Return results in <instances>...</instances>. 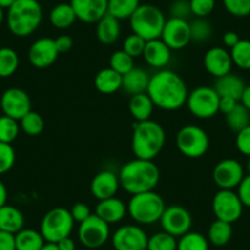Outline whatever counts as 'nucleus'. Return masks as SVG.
Segmentation results:
<instances>
[{"instance_id": "f257e3e1", "label": "nucleus", "mask_w": 250, "mask_h": 250, "mask_svg": "<svg viewBox=\"0 0 250 250\" xmlns=\"http://www.w3.org/2000/svg\"><path fill=\"white\" fill-rule=\"evenodd\" d=\"M155 107L163 110L180 109L187 103L189 92L185 81L177 73L161 69L151 75L147 91Z\"/></svg>"}, {"instance_id": "f03ea898", "label": "nucleus", "mask_w": 250, "mask_h": 250, "mask_svg": "<svg viewBox=\"0 0 250 250\" xmlns=\"http://www.w3.org/2000/svg\"><path fill=\"white\" fill-rule=\"evenodd\" d=\"M118 175L120 187L131 195L155 190L160 182V169L155 162L136 157L125 163Z\"/></svg>"}, {"instance_id": "7ed1b4c3", "label": "nucleus", "mask_w": 250, "mask_h": 250, "mask_svg": "<svg viewBox=\"0 0 250 250\" xmlns=\"http://www.w3.org/2000/svg\"><path fill=\"white\" fill-rule=\"evenodd\" d=\"M166 144V131L155 120L136 122L133 126L131 148L136 158L153 161Z\"/></svg>"}, {"instance_id": "20e7f679", "label": "nucleus", "mask_w": 250, "mask_h": 250, "mask_svg": "<svg viewBox=\"0 0 250 250\" xmlns=\"http://www.w3.org/2000/svg\"><path fill=\"white\" fill-rule=\"evenodd\" d=\"M43 19V10L37 0H16L8 9V27L16 37L32 35Z\"/></svg>"}, {"instance_id": "39448f33", "label": "nucleus", "mask_w": 250, "mask_h": 250, "mask_svg": "<svg viewBox=\"0 0 250 250\" xmlns=\"http://www.w3.org/2000/svg\"><path fill=\"white\" fill-rule=\"evenodd\" d=\"M126 208L129 216L136 223L150 226L160 222L161 216L167 206L162 196L152 190L133 195Z\"/></svg>"}, {"instance_id": "423d86ee", "label": "nucleus", "mask_w": 250, "mask_h": 250, "mask_svg": "<svg viewBox=\"0 0 250 250\" xmlns=\"http://www.w3.org/2000/svg\"><path fill=\"white\" fill-rule=\"evenodd\" d=\"M167 19L160 8L152 4H141L129 19L133 33L147 41L161 38Z\"/></svg>"}, {"instance_id": "0eeeda50", "label": "nucleus", "mask_w": 250, "mask_h": 250, "mask_svg": "<svg viewBox=\"0 0 250 250\" xmlns=\"http://www.w3.org/2000/svg\"><path fill=\"white\" fill-rule=\"evenodd\" d=\"M74 225L75 221L70 210L65 208H54L43 216L40 232L45 242L58 243L62 238L70 237Z\"/></svg>"}, {"instance_id": "6e6552de", "label": "nucleus", "mask_w": 250, "mask_h": 250, "mask_svg": "<svg viewBox=\"0 0 250 250\" xmlns=\"http://www.w3.org/2000/svg\"><path fill=\"white\" fill-rule=\"evenodd\" d=\"M175 143L178 150L183 156L188 158H200L208 152L210 139L203 128L188 124L179 129Z\"/></svg>"}, {"instance_id": "1a4fd4ad", "label": "nucleus", "mask_w": 250, "mask_h": 250, "mask_svg": "<svg viewBox=\"0 0 250 250\" xmlns=\"http://www.w3.org/2000/svg\"><path fill=\"white\" fill-rule=\"evenodd\" d=\"M189 112L199 119H210L220 112V96L211 86H199L187 98Z\"/></svg>"}, {"instance_id": "9d476101", "label": "nucleus", "mask_w": 250, "mask_h": 250, "mask_svg": "<svg viewBox=\"0 0 250 250\" xmlns=\"http://www.w3.org/2000/svg\"><path fill=\"white\" fill-rule=\"evenodd\" d=\"M110 225L92 213L83 222L79 223V240L86 249H100L110 238Z\"/></svg>"}, {"instance_id": "9b49d317", "label": "nucleus", "mask_w": 250, "mask_h": 250, "mask_svg": "<svg viewBox=\"0 0 250 250\" xmlns=\"http://www.w3.org/2000/svg\"><path fill=\"white\" fill-rule=\"evenodd\" d=\"M242 201L235 191L220 189L212 199V211L216 220L225 221L228 223H234L242 217L243 213Z\"/></svg>"}, {"instance_id": "f8f14e48", "label": "nucleus", "mask_w": 250, "mask_h": 250, "mask_svg": "<svg viewBox=\"0 0 250 250\" xmlns=\"http://www.w3.org/2000/svg\"><path fill=\"white\" fill-rule=\"evenodd\" d=\"M160 225L165 232L169 233L173 237L179 238L185 233L190 232L193 217L191 213L183 206H168L161 216Z\"/></svg>"}, {"instance_id": "ddd939ff", "label": "nucleus", "mask_w": 250, "mask_h": 250, "mask_svg": "<svg viewBox=\"0 0 250 250\" xmlns=\"http://www.w3.org/2000/svg\"><path fill=\"white\" fill-rule=\"evenodd\" d=\"M244 177V168L242 163L234 158H225L220 161L215 166L212 172V179L215 184L220 189H226V190H233L238 188Z\"/></svg>"}, {"instance_id": "4468645a", "label": "nucleus", "mask_w": 250, "mask_h": 250, "mask_svg": "<svg viewBox=\"0 0 250 250\" xmlns=\"http://www.w3.org/2000/svg\"><path fill=\"white\" fill-rule=\"evenodd\" d=\"M114 250H144L147 248L148 237L138 225H125L118 228L110 237Z\"/></svg>"}, {"instance_id": "2eb2a0df", "label": "nucleus", "mask_w": 250, "mask_h": 250, "mask_svg": "<svg viewBox=\"0 0 250 250\" xmlns=\"http://www.w3.org/2000/svg\"><path fill=\"white\" fill-rule=\"evenodd\" d=\"M31 98L26 91L22 88L11 87L3 92L0 98V108L3 110L4 115L20 120L31 112Z\"/></svg>"}, {"instance_id": "dca6fc26", "label": "nucleus", "mask_w": 250, "mask_h": 250, "mask_svg": "<svg viewBox=\"0 0 250 250\" xmlns=\"http://www.w3.org/2000/svg\"><path fill=\"white\" fill-rule=\"evenodd\" d=\"M161 40L172 50L184 49L191 42L189 21L169 18L166 21Z\"/></svg>"}, {"instance_id": "f3484780", "label": "nucleus", "mask_w": 250, "mask_h": 250, "mask_svg": "<svg viewBox=\"0 0 250 250\" xmlns=\"http://www.w3.org/2000/svg\"><path fill=\"white\" fill-rule=\"evenodd\" d=\"M57 47L54 40L42 37L36 40L28 49V60L36 69H47L52 66L58 59Z\"/></svg>"}, {"instance_id": "a211bd4d", "label": "nucleus", "mask_w": 250, "mask_h": 250, "mask_svg": "<svg viewBox=\"0 0 250 250\" xmlns=\"http://www.w3.org/2000/svg\"><path fill=\"white\" fill-rule=\"evenodd\" d=\"M204 66L213 78L218 79L230 73L233 66L230 53L223 47H212L204 57Z\"/></svg>"}, {"instance_id": "6ab92c4d", "label": "nucleus", "mask_w": 250, "mask_h": 250, "mask_svg": "<svg viewBox=\"0 0 250 250\" xmlns=\"http://www.w3.org/2000/svg\"><path fill=\"white\" fill-rule=\"evenodd\" d=\"M120 188L119 175L115 174L112 170H101L93 177L91 182L90 189L91 194L98 201L104 200V199L113 198L117 195Z\"/></svg>"}, {"instance_id": "aec40b11", "label": "nucleus", "mask_w": 250, "mask_h": 250, "mask_svg": "<svg viewBox=\"0 0 250 250\" xmlns=\"http://www.w3.org/2000/svg\"><path fill=\"white\" fill-rule=\"evenodd\" d=\"M76 19L85 23H97L108 14V0H71Z\"/></svg>"}, {"instance_id": "412c9836", "label": "nucleus", "mask_w": 250, "mask_h": 250, "mask_svg": "<svg viewBox=\"0 0 250 250\" xmlns=\"http://www.w3.org/2000/svg\"><path fill=\"white\" fill-rule=\"evenodd\" d=\"M143 57L148 65L161 70L169 64L170 58H172V49L161 38H157V40L146 42Z\"/></svg>"}, {"instance_id": "4be33fe9", "label": "nucleus", "mask_w": 250, "mask_h": 250, "mask_svg": "<svg viewBox=\"0 0 250 250\" xmlns=\"http://www.w3.org/2000/svg\"><path fill=\"white\" fill-rule=\"evenodd\" d=\"M95 213L103 221H105L108 225H113V223L123 221L125 215L128 213V208L124 201L120 200L117 196H113V198L98 201Z\"/></svg>"}, {"instance_id": "5701e85b", "label": "nucleus", "mask_w": 250, "mask_h": 250, "mask_svg": "<svg viewBox=\"0 0 250 250\" xmlns=\"http://www.w3.org/2000/svg\"><path fill=\"white\" fill-rule=\"evenodd\" d=\"M245 86L247 85H245L244 80L240 76L229 73L227 75L222 76V78L216 79L213 88H215L220 97H230L240 102Z\"/></svg>"}, {"instance_id": "b1692460", "label": "nucleus", "mask_w": 250, "mask_h": 250, "mask_svg": "<svg viewBox=\"0 0 250 250\" xmlns=\"http://www.w3.org/2000/svg\"><path fill=\"white\" fill-rule=\"evenodd\" d=\"M150 78L147 71L141 68L131 69L129 73L123 75V86L122 88L130 96L145 93L147 91Z\"/></svg>"}, {"instance_id": "393cba45", "label": "nucleus", "mask_w": 250, "mask_h": 250, "mask_svg": "<svg viewBox=\"0 0 250 250\" xmlns=\"http://www.w3.org/2000/svg\"><path fill=\"white\" fill-rule=\"evenodd\" d=\"M120 21L109 14L103 16L96 26V36L103 44H113L117 42L120 37Z\"/></svg>"}, {"instance_id": "a878e982", "label": "nucleus", "mask_w": 250, "mask_h": 250, "mask_svg": "<svg viewBox=\"0 0 250 250\" xmlns=\"http://www.w3.org/2000/svg\"><path fill=\"white\" fill-rule=\"evenodd\" d=\"M25 225L23 213L18 208L11 205H4L0 208V230L16 234Z\"/></svg>"}, {"instance_id": "bb28decb", "label": "nucleus", "mask_w": 250, "mask_h": 250, "mask_svg": "<svg viewBox=\"0 0 250 250\" xmlns=\"http://www.w3.org/2000/svg\"><path fill=\"white\" fill-rule=\"evenodd\" d=\"M95 86L98 92L112 95L118 92L123 86V76L110 68H104L97 73L95 78Z\"/></svg>"}, {"instance_id": "cd10ccee", "label": "nucleus", "mask_w": 250, "mask_h": 250, "mask_svg": "<svg viewBox=\"0 0 250 250\" xmlns=\"http://www.w3.org/2000/svg\"><path fill=\"white\" fill-rule=\"evenodd\" d=\"M78 20L71 4L60 3L58 5L53 6L49 13V22L50 25L58 30H66L71 27Z\"/></svg>"}, {"instance_id": "c85d7f7f", "label": "nucleus", "mask_w": 250, "mask_h": 250, "mask_svg": "<svg viewBox=\"0 0 250 250\" xmlns=\"http://www.w3.org/2000/svg\"><path fill=\"white\" fill-rule=\"evenodd\" d=\"M155 104L147 93H139L131 96L129 101V112L136 122H145L151 119Z\"/></svg>"}, {"instance_id": "c756f323", "label": "nucleus", "mask_w": 250, "mask_h": 250, "mask_svg": "<svg viewBox=\"0 0 250 250\" xmlns=\"http://www.w3.org/2000/svg\"><path fill=\"white\" fill-rule=\"evenodd\" d=\"M44 243L41 232L32 228H22L15 234L16 250H41Z\"/></svg>"}, {"instance_id": "7c9ffc66", "label": "nucleus", "mask_w": 250, "mask_h": 250, "mask_svg": "<svg viewBox=\"0 0 250 250\" xmlns=\"http://www.w3.org/2000/svg\"><path fill=\"white\" fill-rule=\"evenodd\" d=\"M233 235L232 223L225 222V221L216 220L211 223L208 227V239L210 244L215 247H225L228 244Z\"/></svg>"}, {"instance_id": "2f4dec72", "label": "nucleus", "mask_w": 250, "mask_h": 250, "mask_svg": "<svg viewBox=\"0 0 250 250\" xmlns=\"http://www.w3.org/2000/svg\"><path fill=\"white\" fill-rule=\"evenodd\" d=\"M140 5V0H108V14L119 21L129 20Z\"/></svg>"}, {"instance_id": "473e14b6", "label": "nucleus", "mask_w": 250, "mask_h": 250, "mask_svg": "<svg viewBox=\"0 0 250 250\" xmlns=\"http://www.w3.org/2000/svg\"><path fill=\"white\" fill-rule=\"evenodd\" d=\"M19 54L13 48H0V78L6 79L13 76L19 69Z\"/></svg>"}, {"instance_id": "72a5a7b5", "label": "nucleus", "mask_w": 250, "mask_h": 250, "mask_svg": "<svg viewBox=\"0 0 250 250\" xmlns=\"http://www.w3.org/2000/svg\"><path fill=\"white\" fill-rule=\"evenodd\" d=\"M210 249V242L208 237L199 232L185 233L184 235L179 237L177 244V250H208Z\"/></svg>"}, {"instance_id": "f704fd0d", "label": "nucleus", "mask_w": 250, "mask_h": 250, "mask_svg": "<svg viewBox=\"0 0 250 250\" xmlns=\"http://www.w3.org/2000/svg\"><path fill=\"white\" fill-rule=\"evenodd\" d=\"M226 123L230 130L240 131L250 125V110H248L242 103H238L234 109L226 114Z\"/></svg>"}, {"instance_id": "c9c22d12", "label": "nucleus", "mask_w": 250, "mask_h": 250, "mask_svg": "<svg viewBox=\"0 0 250 250\" xmlns=\"http://www.w3.org/2000/svg\"><path fill=\"white\" fill-rule=\"evenodd\" d=\"M230 58L235 66L242 70H250V41L240 40L230 48Z\"/></svg>"}, {"instance_id": "e433bc0d", "label": "nucleus", "mask_w": 250, "mask_h": 250, "mask_svg": "<svg viewBox=\"0 0 250 250\" xmlns=\"http://www.w3.org/2000/svg\"><path fill=\"white\" fill-rule=\"evenodd\" d=\"M19 123H20L21 130L30 136H38L40 134H42L43 129H44V120H43L42 115L35 110L28 112L22 119L19 120Z\"/></svg>"}, {"instance_id": "4c0bfd02", "label": "nucleus", "mask_w": 250, "mask_h": 250, "mask_svg": "<svg viewBox=\"0 0 250 250\" xmlns=\"http://www.w3.org/2000/svg\"><path fill=\"white\" fill-rule=\"evenodd\" d=\"M189 25H190V37L193 42H208L213 33L212 26L205 18H196L195 20L189 22Z\"/></svg>"}, {"instance_id": "58836bf2", "label": "nucleus", "mask_w": 250, "mask_h": 250, "mask_svg": "<svg viewBox=\"0 0 250 250\" xmlns=\"http://www.w3.org/2000/svg\"><path fill=\"white\" fill-rule=\"evenodd\" d=\"M20 133V123L8 115H0V141L11 144L18 139Z\"/></svg>"}, {"instance_id": "ea45409f", "label": "nucleus", "mask_w": 250, "mask_h": 250, "mask_svg": "<svg viewBox=\"0 0 250 250\" xmlns=\"http://www.w3.org/2000/svg\"><path fill=\"white\" fill-rule=\"evenodd\" d=\"M177 238L170 235L169 233L157 232L148 237L147 250H177Z\"/></svg>"}, {"instance_id": "a19ab883", "label": "nucleus", "mask_w": 250, "mask_h": 250, "mask_svg": "<svg viewBox=\"0 0 250 250\" xmlns=\"http://www.w3.org/2000/svg\"><path fill=\"white\" fill-rule=\"evenodd\" d=\"M109 68L117 71L120 75H125L126 73L135 68L134 65V58L130 57L124 50H117L109 58Z\"/></svg>"}, {"instance_id": "79ce46f5", "label": "nucleus", "mask_w": 250, "mask_h": 250, "mask_svg": "<svg viewBox=\"0 0 250 250\" xmlns=\"http://www.w3.org/2000/svg\"><path fill=\"white\" fill-rule=\"evenodd\" d=\"M16 155L11 144L0 141V175L8 173L15 165Z\"/></svg>"}, {"instance_id": "37998d69", "label": "nucleus", "mask_w": 250, "mask_h": 250, "mask_svg": "<svg viewBox=\"0 0 250 250\" xmlns=\"http://www.w3.org/2000/svg\"><path fill=\"white\" fill-rule=\"evenodd\" d=\"M145 45L146 41L144 38L135 35V33H131V35L125 38L124 43H123V50L125 53H128L130 57L136 58L143 55L144 50H145Z\"/></svg>"}, {"instance_id": "c03bdc74", "label": "nucleus", "mask_w": 250, "mask_h": 250, "mask_svg": "<svg viewBox=\"0 0 250 250\" xmlns=\"http://www.w3.org/2000/svg\"><path fill=\"white\" fill-rule=\"evenodd\" d=\"M225 9L235 18L250 15V0H223Z\"/></svg>"}, {"instance_id": "a18cd8bd", "label": "nucleus", "mask_w": 250, "mask_h": 250, "mask_svg": "<svg viewBox=\"0 0 250 250\" xmlns=\"http://www.w3.org/2000/svg\"><path fill=\"white\" fill-rule=\"evenodd\" d=\"M191 14L196 18H206L210 15L216 6V0H189Z\"/></svg>"}, {"instance_id": "49530a36", "label": "nucleus", "mask_w": 250, "mask_h": 250, "mask_svg": "<svg viewBox=\"0 0 250 250\" xmlns=\"http://www.w3.org/2000/svg\"><path fill=\"white\" fill-rule=\"evenodd\" d=\"M169 15L170 18L188 20L193 15L189 0H173L169 6Z\"/></svg>"}, {"instance_id": "de8ad7c7", "label": "nucleus", "mask_w": 250, "mask_h": 250, "mask_svg": "<svg viewBox=\"0 0 250 250\" xmlns=\"http://www.w3.org/2000/svg\"><path fill=\"white\" fill-rule=\"evenodd\" d=\"M235 146L242 155L250 157V125L237 133Z\"/></svg>"}, {"instance_id": "09e8293b", "label": "nucleus", "mask_w": 250, "mask_h": 250, "mask_svg": "<svg viewBox=\"0 0 250 250\" xmlns=\"http://www.w3.org/2000/svg\"><path fill=\"white\" fill-rule=\"evenodd\" d=\"M238 196H239L240 201H242L244 208H250V174L245 175L240 184L238 185Z\"/></svg>"}, {"instance_id": "8fccbe9b", "label": "nucleus", "mask_w": 250, "mask_h": 250, "mask_svg": "<svg viewBox=\"0 0 250 250\" xmlns=\"http://www.w3.org/2000/svg\"><path fill=\"white\" fill-rule=\"evenodd\" d=\"M70 213L71 216H73L74 221L79 223L83 222L86 218H88L91 215H92V213H91L90 208L83 203H76L75 205L71 208Z\"/></svg>"}, {"instance_id": "3c124183", "label": "nucleus", "mask_w": 250, "mask_h": 250, "mask_svg": "<svg viewBox=\"0 0 250 250\" xmlns=\"http://www.w3.org/2000/svg\"><path fill=\"white\" fill-rule=\"evenodd\" d=\"M55 47H57L58 52L60 53H66L73 48L74 45V41L73 38L70 37L69 35H60L59 37H57L54 40Z\"/></svg>"}, {"instance_id": "603ef678", "label": "nucleus", "mask_w": 250, "mask_h": 250, "mask_svg": "<svg viewBox=\"0 0 250 250\" xmlns=\"http://www.w3.org/2000/svg\"><path fill=\"white\" fill-rule=\"evenodd\" d=\"M0 250H16L15 234L0 230Z\"/></svg>"}, {"instance_id": "864d4df0", "label": "nucleus", "mask_w": 250, "mask_h": 250, "mask_svg": "<svg viewBox=\"0 0 250 250\" xmlns=\"http://www.w3.org/2000/svg\"><path fill=\"white\" fill-rule=\"evenodd\" d=\"M238 103H239V101L234 100V98L220 97V105H218V108H220V112L226 115L229 112H232Z\"/></svg>"}, {"instance_id": "5fc2aeb1", "label": "nucleus", "mask_w": 250, "mask_h": 250, "mask_svg": "<svg viewBox=\"0 0 250 250\" xmlns=\"http://www.w3.org/2000/svg\"><path fill=\"white\" fill-rule=\"evenodd\" d=\"M239 41L240 38L239 36H238V33L233 32V31H228V32H226L222 37L223 44H225L227 48H229V49L234 47Z\"/></svg>"}, {"instance_id": "6e6d98bb", "label": "nucleus", "mask_w": 250, "mask_h": 250, "mask_svg": "<svg viewBox=\"0 0 250 250\" xmlns=\"http://www.w3.org/2000/svg\"><path fill=\"white\" fill-rule=\"evenodd\" d=\"M59 250H76V243L71 237H66L60 239L57 243Z\"/></svg>"}, {"instance_id": "4d7b16f0", "label": "nucleus", "mask_w": 250, "mask_h": 250, "mask_svg": "<svg viewBox=\"0 0 250 250\" xmlns=\"http://www.w3.org/2000/svg\"><path fill=\"white\" fill-rule=\"evenodd\" d=\"M240 103H242L248 110H250V85L245 86V90L244 92H243L242 98H240Z\"/></svg>"}, {"instance_id": "13d9d810", "label": "nucleus", "mask_w": 250, "mask_h": 250, "mask_svg": "<svg viewBox=\"0 0 250 250\" xmlns=\"http://www.w3.org/2000/svg\"><path fill=\"white\" fill-rule=\"evenodd\" d=\"M6 201H8V189L5 184L0 180V208L6 205Z\"/></svg>"}, {"instance_id": "bf43d9fd", "label": "nucleus", "mask_w": 250, "mask_h": 250, "mask_svg": "<svg viewBox=\"0 0 250 250\" xmlns=\"http://www.w3.org/2000/svg\"><path fill=\"white\" fill-rule=\"evenodd\" d=\"M41 250H59V248H58L57 243L45 242L44 245H43L42 249H41Z\"/></svg>"}, {"instance_id": "052dcab7", "label": "nucleus", "mask_w": 250, "mask_h": 250, "mask_svg": "<svg viewBox=\"0 0 250 250\" xmlns=\"http://www.w3.org/2000/svg\"><path fill=\"white\" fill-rule=\"evenodd\" d=\"M16 0H0V8L3 9H9Z\"/></svg>"}, {"instance_id": "680f3d73", "label": "nucleus", "mask_w": 250, "mask_h": 250, "mask_svg": "<svg viewBox=\"0 0 250 250\" xmlns=\"http://www.w3.org/2000/svg\"><path fill=\"white\" fill-rule=\"evenodd\" d=\"M3 21H4V9L0 8V25L3 23Z\"/></svg>"}, {"instance_id": "e2e57ef3", "label": "nucleus", "mask_w": 250, "mask_h": 250, "mask_svg": "<svg viewBox=\"0 0 250 250\" xmlns=\"http://www.w3.org/2000/svg\"><path fill=\"white\" fill-rule=\"evenodd\" d=\"M247 169H248V174H250V157H249V160H248V163H247Z\"/></svg>"}, {"instance_id": "0e129e2a", "label": "nucleus", "mask_w": 250, "mask_h": 250, "mask_svg": "<svg viewBox=\"0 0 250 250\" xmlns=\"http://www.w3.org/2000/svg\"><path fill=\"white\" fill-rule=\"evenodd\" d=\"M144 250H147V249H144Z\"/></svg>"}]
</instances>
